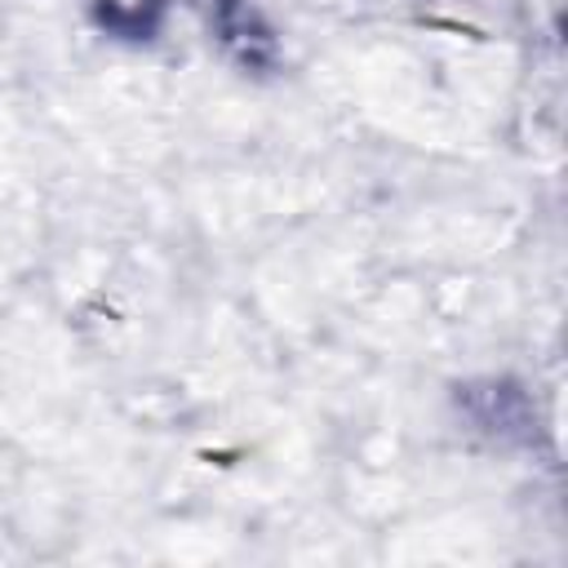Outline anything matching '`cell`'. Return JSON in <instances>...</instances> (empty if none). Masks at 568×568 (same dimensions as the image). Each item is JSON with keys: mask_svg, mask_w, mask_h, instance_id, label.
Wrapping results in <instances>:
<instances>
[{"mask_svg": "<svg viewBox=\"0 0 568 568\" xmlns=\"http://www.w3.org/2000/svg\"><path fill=\"white\" fill-rule=\"evenodd\" d=\"M93 27L124 44H151L164 27L169 0H93Z\"/></svg>", "mask_w": 568, "mask_h": 568, "instance_id": "obj_3", "label": "cell"}, {"mask_svg": "<svg viewBox=\"0 0 568 568\" xmlns=\"http://www.w3.org/2000/svg\"><path fill=\"white\" fill-rule=\"evenodd\" d=\"M457 408L475 430H484L497 444H532L537 408L519 382H506V377L466 382L457 386Z\"/></svg>", "mask_w": 568, "mask_h": 568, "instance_id": "obj_1", "label": "cell"}, {"mask_svg": "<svg viewBox=\"0 0 568 568\" xmlns=\"http://www.w3.org/2000/svg\"><path fill=\"white\" fill-rule=\"evenodd\" d=\"M209 27L213 40L222 44V53L244 67V71H275L280 62V40L271 31V22L262 18V9L253 0H209Z\"/></svg>", "mask_w": 568, "mask_h": 568, "instance_id": "obj_2", "label": "cell"}]
</instances>
